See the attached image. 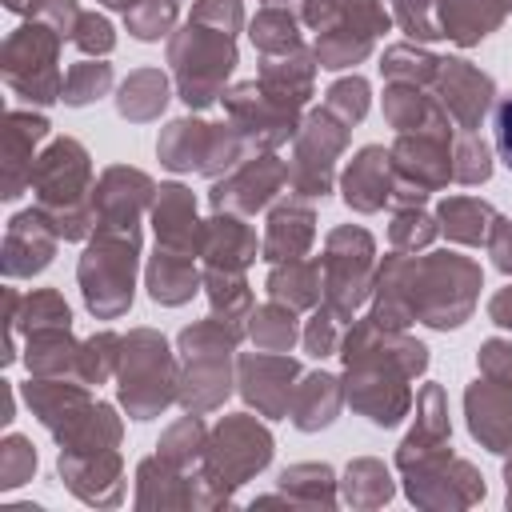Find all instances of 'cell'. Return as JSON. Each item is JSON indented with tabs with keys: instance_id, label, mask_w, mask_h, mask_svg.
Segmentation results:
<instances>
[{
	"instance_id": "cell-1",
	"label": "cell",
	"mask_w": 512,
	"mask_h": 512,
	"mask_svg": "<svg viewBox=\"0 0 512 512\" xmlns=\"http://www.w3.org/2000/svg\"><path fill=\"white\" fill-rule=\"evenodd\" d=\"M492 128H496V148H500V160L512 168V96H504V100L496 104Z\"/></svg>"
}]
</instances>
